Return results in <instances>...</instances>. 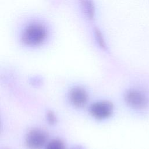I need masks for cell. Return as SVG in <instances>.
Listing matches in <instances>:
<instances>
[{
    "instance_id": "6da1fadb",
    "label": "cell",
    "mask_w": 149,
    "mask_h": 149,
    "mask_svg": "<svg viewBox=\"0 0 149 149\" xmlns=\"http://www.w3.org/2000/svg\"><path fill=\"white\" fill-rule=\"evenodd\" d=\"M47 37L45 27L40 23L29 24L21 34V42L27 46L36 47L42 44Z\"/></svg>"
},
{
    "instance_id": "7a4b0ae2",
    "label": "cell",
    "mask_w": 149,
    "mask_h": 149,
    "mask_svg": "<svg viewBox=\"0 0 149 149\" xmlns=\"http://www.w3.org/2000/svg\"><path fill=\"white\" fill-rule=\"evenodd\" d=\"M124 100L126 104L134 109L143 111L149 107L148 97L137 88H130L126 91L124 94Z\"/></svg>"
},
{
    "instance_id": "3957f363",
    "label": "cell",
    "mask_w": 149,
    "mask_h": 149,
    "mask_svg": "<svg viewBox=\"0 0 149 149\" xmlns=\"http://www.w3.org/2000/svg\"><path fill=\"white\" fill-rule=\"evenodd\" d=\"M47 133L42 129L34 128L27 133L25 144L29 149H40L47 143Z\"/></svg>"
},
{
    "instance_id": "277c9868",
    "label": "cell",
    "mask_w": 149,
    "mask_h": 149,
    "mask_svg": "<svg viewBox=\"0 0 149 149\" xmlns=\"http://www.w3.org/2000/svg\"><path fill=\"white\" fill-rule=\"evenodd\" d=\"M113 105L108 101H99L93 103L89 112L93 117L98 120L105 119L109 118L113 112Z\"/></svg>"
},
{
    "instance_id": "5b68a950",
    "label": "cell",
    "mask_w": 149,
    "mask_h": 149,
    "mask_svg": "<svg viewBox=\"0 0 149 149\" xmlns=\"http://www.w3.org/2000/svg\"><path fill=\"white\" fill-rule=\"evenodd\" d=\"M69 100L74 107L82 108L88 100V94L85 88L81 86H76L70 89L68 94Z\"/></svg>"
},
{
    "instance_id": "8992f818",
    "label": "cell",
    "mask_w": 149,
    "mask_h": 149,
    "mask_svg": "<svg viewBox=\"0 0 149 149\" xmlns=\"http://www.w3.org/2000/svg\"><path fill=\"white\" fill-rule=\"evenodd\" d=\"M81 5L83 13L87 18L89 20L94 19L95 9L93 0H81Z\"/></svg>"
},
{
    "instance_id": "52a82bcc",
    "label": "cell",
    "mask_w": 149,
    "mask_h": 149,
    "mask_svg": "<svg viewBox=\"0 0 149 149\" xmlns=\"http://www.w3.org/2000/svg\"><path fill=\"white\" fill-rule=\"evenodd\" d=\"M45 149H66L65 143L61 139H54L48 141Z\"/></svg>"
},
{
    "instance_id": "ba28073f",
    "label": "cell",
    "mask_w": 149,
    "mask_h": 149,
    "mask_svg": "<svg viewBox=\"0 0 149 149\" xmlns=\"http://www.w3.org/2000/svg\"><path fill=\"white\" fill-rule=\"evenodd\" d=\"M94 34L95 40L98 43V44L99 45V46L101 48L104 49H106L107 44H106L105 39L104 38L103 34H102V32L101 31V30L98 28H95L94 30Z\"/></svg>"
},
{
    "instance_id": "9c48e42d",
    "label": "cell",
    "mask_w": 149,
    "mask_h": 149,
    "mask_svg": "<svg viewBox=\"0 0 149 149\" xmlns=\"http://www.w3.org/2000/svg\"><path fill=\"white\" fill-rule=\"evenodd\" d=\"M47 122L50 125H55L57 122V117L52 111H48L46 113Z\"/></svg>"
},
{
    "instance_id": "30bf717a",
    "label": "cell",
    "mask_w": 149,
    "mask_h": 149,
    "mask_svg": "<svg viewBox=\"0 0 149 149\" xmlns=\"http://www.w3.org/2000/svg\"><path fill=\"white\" fill-rule=\"evenodd\" d=\"M70 149H85V148L80 145H74L72 146Z\"/></svg>"
}]
</instances>
